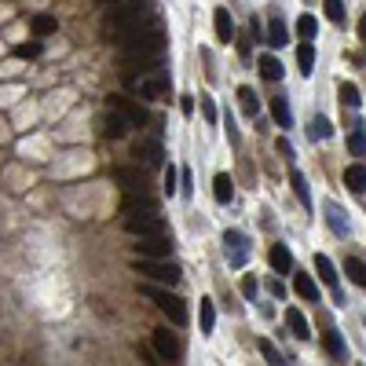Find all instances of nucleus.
Segmentation results:
<instances>
[{"label":"nucleus","mask_w":366,"mask_h":366,"mask_svg":"<svg viewBox=\"0 0 366 366\" xmlns=\"http://www.w3.org/2000/svg\"><path fill=\"white\" fill-rule=\"evenodd\" d=\"M344 275H348V282H355V286L366 290V264H362V261L348 256V261H344Z\"/></svg>","instance_id":"30"},{"label":"nucleus","mask_w":366,"mask_h":366,"mask_svg":"<svg viewBox=\"0 0 366 366\" xmlns=\"http://www.w3.org/2000/svg\"><path fill=\"white\" fill-rule=\"evenodd\" d=\"M271 118H275V125L278 128H293V110H290V103H286V96H275L271 99Z\"/></svg>","instance_id":"13"},{"label":"nucleus","mask_w":366,"mask_h":366,"mask_svg":"<svg viewBox=\"0 0 366 366\" xmlns=\"http://www.w3.org/2000/svg\"><path fill=\"white\" fill-rule=\"evenodd\" d=\"M150 344H154L158 359H165V362H180L183 359V344H180V337L172 330H154V333H150Z\"/></svg>","instance_id":"7"},{"label":"nucleus","mask_w":366,"mask_h":366,"mask_svg":"<svg viewBox=\"0 0 366 366\" xmlns=\"http://www.w3.org/2000/svg\"><path fill=\"white\" fill-rule=\"evenodd\" d=\"M239 103H242V114H246V118L261 114V99H256V92L249 88V84H242V88H239Z\"/></svg>","instance_id":"28"},{"label":"nucleus","mask_w":366,"mask_h":366,"mask_svg":"<svg viewBox=\"0 0 366 366\" xmlns=\"http://www.w3.org/2000/svg\"><path fill=\"white\" fill-rule=\"evenodd\" d=\"M176 176H180V172L176 168H172V165H165V195H176Z\"/></svg>","instance_id":"40"},{"label":"nucleus","mask_w":366,"mask_h":366,"mask_svg":"<svg viewBox=\"0 0 366 366\" xmlns=\"http://www.w3.org/2000/svg\"><path fill=\"white\" fill-rule=\"evenodd\" d=\"M275 150L278 154H286V158H293V147H290V139L282 136V139H275Z\"/></svg>","instance_id":"42"},{"label":"nucleus","mask_w":366,"mask_h":366,"mask_svg":"<svg viewBox=\"0 0 366 366\" xmlns=\"http://www.w3.org/2000/svg\"><path fill=\"white\" fill-rule=\"evenodd\" d=\"M322 217H326V224H330V231L337 234V239H344V234L352 231V227H348V217L341 212L337 202H326V205H322Z\"/></svg>","instance_id":"12"},{"label":"nucleus","mask_w":366,"mask_h":366,"mask_svg":"<svg viewBox=\"0 0 366 366\" xmlns=\"http://www.w3.org/2000/svg\"><path fill=\"white\" fill-rule=\"evenodd\" d=\"M297 70L304 74V77L315 74V45H311V40H300V48H297Z\"/></svg>","instance_id":"16"},{"label":"nucleus","mask_w":366,"mask_h":366,"mask_svg":"<svg viewBox=\"0 0 366 366\" xmlns=\"http://www.w3.org/2000/svg\"><path fill=\"white\" fill-rule=\"evenodd\" d=\"M212 30H217V40H220V45H231V40H234V18H231L227 8H217V11H212Z\"/></svg>","instance_id":"11"},{"label":"nucleus","mask_w":366,"mask_h":366,"mask_svg":"<svg viewBox=\"0 0 366 366\" xmlns=\"http://www.w3.org/2000/svg\"><path fill=\"white\" fill-rule=\"evenodd\" d=\"M344 187H348L352 195H362V190H366V165L362 161L344 168Z\"/></svg>","instance_id":"14"},{"label":"nucleus","mask_w":366,"mask_h":366,"mask_svg":"<svg viewBox=\"0 0 366 366\" xmlns=\"http://www.w3.org/2000/svg\"><path fill=\"white\" fill-rule=\"evenodd\" d=\"M256 293H261V282H256V275H246V278H242V297L256 304Z\"/></svg>","instance_id":"37"},{"label":"nucleus","mask_w":366,"mask_h":366,"mask_svg":"<svg viewBox=\"0 0 366 366\" xmlns=\"http://www.w3.org/2000/svg\"><path fill=\"white\" fill-rule=\"evenodd\" d=\"M333 136V121L330 118H311L308 121V139L311 143H322V139H330Z\"/></svg>","instance_id":"23"},{"label":"nucleus","mask_w":366,"mask_h":366,"mask_svg":"<svg viewBox=\"0 0 366 366\" xmlns=\"http://www.w3.org/2000/svg\"><path fill=\"white\" fill-rule=\"evenodd\" d=\"M359 37H362V45H366V15L359 18Z\"/></svg>","instance_id":"44"},{"label":"nucleus","mask_w":366,"mask_h":366,"mask_svg":"<svg viewBox=\"0 0 366 366\" xmlns=\"http://www.w3.org/2000/svg\"><path fill=\"white\" fill-rule=\"evenodd\" d=\"M40 52H45V45H40V40H26V45L15 48L18 59H40Z\"/></svg>","instance_id":"35"},{"label":"nucleus","mask_w":366,"mask_h":366,"mask_svg":"<svg viewBox=\"0 0 366 366\" xmlns=\"http://www.w3.org/2000/svg\"><path fill=\"white\" fill-rule=\"evenodd\" d=\"M212 195H217L220 205H227L234 198V180L227 176V172H217V176H212Z\"/></svg>","instance_id":"17"},{"label":"nucleus","mask_w":366,"mask_h":366,"mask_svg":"<svg viewBox=\"0 0 366 366\" xmlns=\"http://www.w3.org/2000/svg\"><path fill=\"white\" fill-rule=\"evenodd\" d=\"M118 180H125L128 190H136V187L143 190V176H136V172H128V168H118Z\"/></svg>","instance_id":"39"},{"label":"nucleus","mask_w":366,"mask_h":366,"mask_svg":"<svg viewBox=\"0 0 366 366\" xmlns=\"http://www.w3.org/2000/svg\"><path fill=\"white\" fill-rule=\"evenodd\" d=\"M290 183H293V190H297L300 205H304V209H311V190H308V180H304V172H300V168H293V172H290Z\"/></svg>","instance_id":"27"},{"label":"nucleus","mask_w":366,"mask_h":366,"mask_svg":"<svg viewBox=\"0 0 366 366\" xmlns=\"http://www.w3.org/2000/svg\"><path fill=\"white\" fill-rule=\"evenodd\" d=\"M282 74H286V70H282V62H278L275 55H264V59H261V77H264V81L275 84V81H282Z\"/></svg>","instance_id":"29"},{"label":"nucleus","mask_w":366,"mask_h":366,"mask_svg":"<svg viewBox=\"0 0 366 366\" xmlns=\"http://www.w3.org/2000/svg\"><path fill=\"white\" fill-rule=\"evenodd\" d=\"M293 290L304 297V300H322V297H319V286H315V278H311L308 271H297V275H293Z\"/></svg>","instance_id":"18"},{"label":"nucleus","mask_w":366,"mask_h":366,"mask_svg":"<svg viewBox=\"0 0 366 366\" xmlns=\"http://www.w3.org/2000/svg\"><path fill=\"white\" fill-rule=\"evenodd\" d=\"M202 118L212 125V121H217V106H212V99H202Z\"/></svg>","instance_id":"41"},{"label":"nucleus","mask_w":366,"mask_h":366,"mask_svg":"<svg viewBox=\"0 0 366 366\" xmlns=\"http://www.w3.org/2000/svg\"><path fill=\"white\" fill-rule=\"evenodd\" d=\"M136 271L143 278H150V282H165V286H176L183 278V268L176 261H165V256H139Z\"/></svg>","instance_id":"3"},{"label":"nucleus","mask_w":366,"mask_h":366,"mask_svg":"<svg viewBox=\"0 0 366 366\" xmlns=\"http://www.w3.org/2000/svg\"><path fill=\"white\" fill-rule=\"evenodd\" d=\"M315 271H319V278H322V282H326L330 290H337V268H333V261H330L326 253L315 256Z\"/></svg>","instance_id":"24"},{"label":"nucleus","mask_w":366,"mask_h":366,"mask_svg":"<svg viewBox=\"0 0 366 366\" xmlns=\"http://www.w3.org/2000/svg\"><path fill=\"white\" fill-rule=\"evenodd\" d=\"M136 253H139V256H168V253H172V242L165 239V234H139Z\"/></svg>","instance_id":"9"},{"label":"nucleus","mask_w":366,"mask_h":366,"mask_svg":"<svg viewBox=\"0 0 366 366\" xmlns=\"http://www.w3.org/2000/svg\"><path fill=\"white\" fill-rule=\"evenodd\" d=\"M143 297L147 300H154V308L168 315V322H176V326H183L187 322V304L176 297V293H168V290H154V286H143Z\"/></svg>","instance_id":"5"},{"label":"nucleus","mask_w":366,"mask_h":366,"mask_svg":"<svg viewBox=\"0 0 366 366\" xmlns=\"http://www.w3.org/2000/svg\"><path fill=\"white\" fill-rule=\"evenodd\" d=\"M106 110L121 114L128 125H136V128H143V125L150 121V114L143 110V106H139L136 99H128V96H106Z\"/></svg>","instance_id":"6"},{"label":"nucleus","mask_w":366,"mask_h":366,"mask_svg":"<svg viewBox=\"0 0 366 366\" xmlns=\"http://www.w3.org/2000/svg\"><path fill=\"white\" fill-rule=\"evenodd\" d=\"M261 352H264V359H268V362H275V366H278V362H286L282 355H278V348H275V344H271L268 337H261Z\"/></svg>","instance_id":"38"},{"label":"nucleus","mask_w":366,"mask_h":366,"mask_svg":"<svg viewBox=\"0 0 366 366\" xmlns=\"http://www.w3.org/2000/svg\"><path fill=\"white\" fill-rule=\"evenodd\" d=\"M297 33H300V40H315V37H319L315 15H300V18H297Z\"/></svg>","instance_id":"32"},{"label":"nucleus","mask_w":366,"mask_h":366,"mask_svg":"<svg viewBox=\"0 0 366 366\" xmlns=\"http://www.w3.org/2000/svg\"><path fill=\"white\" fill-rule=\"evenodd\" d=\"M128 132V121L114 110H106V125H103V136H110V139H121Z\"/></svg>","instance_id":"25"},{"label":"nucleus","mask_w":366,"mask_h":366,"mask_svg":"<svg viewBox=\"0 0 366 366\" xmlns=\"http://www.w3.org/2000/svg\"><path fill=\"white\" fill-rule=\"evenodd\" d=\"M136 158H143L147 165H161V147L154 139H147V143H136Z\"/></svg>","instance_id":"31"},{"label":"nucleus","mask_w":366,"mask_h":366,"mask_svg":"<svg viewBox=\"0 0 366 366\" xmlns=\"http://www.w3.org/2000/svg\"><path fill=\"white\" fill-rule=\"evenodd\" d=\"M341 106H352V110H359V106H362V96H359V88H355V84H341Z\"/></svg>","instance_id":"33"},{"label":"nucleus","mask_w":366,"mask_h":366,"mask_svg":"<svg viewBox=\"0 0 366 366\" xmlns=\"http://www.w3.org/2000/svg\"><path fill=\"white\" fill-rule=\"evenodd\" d=\"M150 18H154V11H150V0H121V4L106 15V33H114L118 40L136 33L143 26H150Z\"/></svg>","instance_id":"1"},{"label":"nucleus","mask_w":366,"mask_h":366,"mask_svg":"<svg viewBox=\"0 0 366 366\" xmlns=\"http://www.w3.org/2000/svg\"><path fill=\"white\" fill-rule=\"evenodd\" d=\"M322 348L330 352V359H344L348 355V348H344V337L330 326V330H322Z\"/></svg>","instance_id":"19"},{"label":"nucleus","mask_w":366,"mask_h":366,"mask_svg":"<svg viewBox=\"0 0 366 366\" xmlns=\"http://www.w3.org/2000/svg\"><path fill=\"white\" fill-rule=\"evenodd\" d=\"M125 227L132 231V234H165V220H161V212L158 205L150 202L147 195L136 202V198H125Z\"/></svg>","instance_id":"2"},{"label":"nucleus","mask_w":366,"mask_h":366,"mask_svg":"<svg viewBox=\"0 0 366 366\" xmlns=\"http://www.w3.org/2000/svg\"><path fill=\"white\" fill-rule=\"evenodd\" d=\"M268 290H271L275 297H286V286H282V282H278V278H271V282H268Z\"/></svg>","instance_id":"43"},{"label":"nucleus","mask_w":366,"mask_h":366,"mask_svg":"<svg viewBox=\"0 0 366 366\" xmlns=\"http://www.w3.org/2000/svg\"><path fill=\"white\" fill-rule=\"evenodd\" d=\"M286 37H290L286 18H282V15H275V18H271V26H268V45H271V48H286Z\"/></svg>","instance_id":"22"},{"label":"nucleus","mask_w":366,"mask_h":366,"mask_svg":"<svg viewBox=\"0 0 366 366\" xmlns=\"http://www.w3.org/2000/svg\"><path fill=\"white\" fill-rule=\"evenodd\" d=\"M136 92L143 99H165L168 96V77H139L136 81Z\"/></svg>","instance_id":"10"},{"label":"nucleus","mask_w":366,"mask_h":366,"mask_svg":"<svg viewBox=\"0 0 366 366\" xmlns=\"http://www.w3.org/2000/svg\"><path fill=\"white\" fill-rule=\"evenodd\" d=\"M348 150H352L355 158H362V154H366V132H362V128H355V132L348 136Z\"/></svg>","instance_id":"36"},{"label":"nucleus","mask_w":366,"mask_h":366,"mask_svg":"<svg viewBox=\"0 0 366 366\" xmlns=\"http://www.w3.org/2000/svg\"><path fill=\"white\" fill-rule=\"evenodd\" d=\"M286 322H290V330L297 341H311V330H308V319L300 308H286Z\"/></svg>","instance_id":"15"},{"label":"nucleus","mask_w":366,"mask_h":366,"mask_svg":"<svg viewBox=\"0 0 366 366\" xmlns=\"http://www.w3.org/2000/svg\"><path fill=\"white\" fill-rule=\"evenodd\" d=\"M224 253H227V264L231 268H246L249 261V239L242 231H224Z\"/></svg>","instance_id":"8"},{"label":"nucleus","mask_w":366,"mask_h":366,"mask_svg":"<svg viewBox=\"0 0 366 366\" xmlns=\"http://www.w3.org/2000/svg\"><path fill=\"white\" fill-rule=\"evenodd\" d=\"M125 45H128V52L132 55H161L165 52V37H161V30L158 26H147V30H136V33H128V37H121Z\"/></svg>","instance_id":"4"},{"label":"nucleus","mask_w":366,"mask_h":366,"mask_svg":"<svg viewBox=\"0 0 366 366\" xmlns=\"http://www.w3.org/2000/svg\"><path fill=\"white\" fill-rule=\"evenodd\" d=\"M326 4V18L337 26H344V0H322Z\"/></svg>","instance_id":"34"},{"label":"nucleus","mask_w":366,"mask_h":366,"mask_svg":"<svg viewBox=\"0 0 366 366\" xmlns=\"http://www.w3.org/2000/svg\"><path fill=\"white\" fill-rule=\"evenodd\" d=\"M271 268L278 271V275H286V271H293V253L282 246V242H278V246H271Z\"/></svg>","instance_id":"20"},{"label":"nucleus","mask_w":366,"mask_h":366,"mask_svg":"<svg viewBox=\"0 0 366 366\" xmlns=\"http://www.w3.org/2000/svg\"><path fill=\"white\" fill-rule=\"evenodd\" d=\"M30 30H33L37 40H45V37H52L59 30V23H55V15H33L30 18Z\"/></svg>","instance_id":"21"},{"label":"nucleus","mask_w":366,"mask_h":366,"mask_svg":"<svg viewBox=\"0 0 366 366\" xmlns=\"http://www.w3.org/2000/svg\"><path fill=\"white\" fill-rule=\"evenodd\" d=\"M198 319H202V333H205V337H209L212 330H217V304H212L209 297L198 304Z\"/></svg>","instance_id":"26"}]
</instances>
